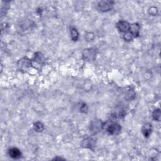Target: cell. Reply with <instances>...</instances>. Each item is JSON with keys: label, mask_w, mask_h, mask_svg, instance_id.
<instances>
[{"label": "cell", "mask_w": 161, "mask_h": 161, "mask_svg": "<svg viewBox=\"0 0 161 161\" xmlns=\"http://www.w3.org/2000/svg\"><path fill=\"white\" fill-rule=\"evenodd\" d=\"M71 39L73 41H77L79 38V33L76 28H72L71 29Z\"/></svg>", "instance_id": "cell-13"}, {"label": "cell", "mask_w": 161, "mask_h": 161, "mask_svg": "<svg viewBox=\"0 0 161 161\" xmlns=\"http://www.w3.org/2000/svg\"><path fill=\"white\" fill-rule=\"evenodd\" d=\"M94 34L92 33H91V32H89V33H87L86 34L85 36V39L88 40V41H92L94 39Z\"/></svg>", "instance_id": "cell-17"}, {"label": "cell", "mask_w": 161, "mask_h": 161, "mask_svg": "<svg viewBox=\"0 0 161 161\" xmlns=\"http://www.w3.org/2000/svg\"><path fill=\"white\" fill-rule=\"evenodd\" d=\"M17 66L20 71L25 72L28 71L30 68L32 66L31 60H30L28 57H25L18 60Z\"/></svg>", "instance_id": "cell-2"}, {"label": "cell", "mask_w": 161, "mask_h": 161, "mask_svg": "<svg viewBox=\"0 0 161 161\" xmlns=\"http://www.w3.org/2000/svg\"><path fill=\"white\" fill-rule=\"evenodd\" d=\"M130 24L126 21H120L117 23L116 26L118 30L121 32H128L129 30Z\"/></svg>", "instance_id": "cell-9"}, {"label": "cell", "mask_w": 161, "mask_h": 161, "mask_svg": "<svg viewBox=\"0 0 161 161\" xmlns=\"http://www.w3.org/2000/svg\"><path fill=\"white\" fill-rule=\"evenodd\" d=\"M149 12L150 15L155 16V15H156L157 14L158 10H157V8H155V7H151L149 9Z\"/></svg>", "instance_id": "cell-16"}, {"label": "cell", "mask_w": 161, "mask_h": 161, "mask_svg": "<svg viewBox=\"0 0 161 161\" xmlns=\"http://www.w3.org/2000/svg\"><path fill=\"white\" fill-rule=\"evenodd\" d=\"M140 26L139 24L135 23L130 25L128 31H129L130 33L132 34L133 37L135 38V37H139V34H140Z\"/></svg>", "instance_id": "cell-8"}, {"label": "cell", "mask_w": 161, "mask_h": 161, "mask_svg": "<svg viewBox=\"0 0 161 161\" xmlns=\"http://www.w3.org/2000/svg\"><path fill=\"white\" fill-rule=\"evenodd\" d=\"M103 127V124L99 120H94L92 121L90 125V130L94 133H97L100 131Z\"/></svg>", "instance_id": "cell-6"}, {"label": "cell", "mask_w": 161, "mask_h": 161, "mask_svg": "<svg viewBox=\"0 0 161 161\" xmlns=\"http://www.w3.org/2000/svg\"><path fill=\"white\" fill-rule=\"evenodd\" d=\"M34 128L36 132H41L44 130V125H43L42 123H41L40 121H37L34 125Z\"/></svg>", "instance_id": "cell-12"}, {"label": "cell", "mask_w": 161, "mask_h": 161, "mask_svg": "<svg viewBox=\"0 0 161 161\" xmlns=\"http://www.w3.org/2000/svg\"><path fill=\"white\" fill-rule=\"evenodd\" d=\"M107 130L110 135H116L121 132V126L117 123H111L108 126Z\"/></svg>", "instance_id": "cell-5"}, {"label": "cell", "mask_w": 161, "mask_h": 161, "mask_svg": "<svg viewBox=\"0 0 161 161\" xmlns=\"http://www.w3.org/2000/svg\"><path fill=\"white\" fill-rule=\"evenodd\" d=\"M45 59L44 55L40 52H37L35 54V55L31 60L32 66H34L37 69H40L44 66L45 64Z\"/></svg>", "instance_id": "cell-1"}, {"label": "cell", "mask_w": 161, "mask_h": 161, "mask_svg": "<svg viewBox=\"0 0 161 161\" xmlns=\"http://www.w3.org/2000/svg\"><path fill=\"white\" fill-rule=\"evenodd\" d=\"M96 145V140L93 138L88 137L85 139L82 142V146L84 148H87L91 150H94Z\"/></svg>", "instance_id": "cell-7"}, {"label": "cell", "mask_w": 161, "mask_h": 161, "mask_svg": "<svg viewBox=\"0 0 161 161\" xmlns=\"http://www.w3.org/2000/svg\"><path fill=\"white\" fill-rule=\"evenodd\" d=\"M113 2L110 1H103L98 2L97 5V8L103 12H106L111 10L113 8Z\"/></svg>", "instance_id": "cell-3"}, {"label": "cell", "mask_w": 161, "mask_h": 161, "mask_svg": "<svg viewBox=\"0 0 161 161\" xmlns=\"http://www.w3.org/2000/svg\"><path fill=\"white\" fill-rule=\"evenodd\" d=\"M88 110V107H87V105L86 103H83L80 107V111L81 113H87Z\"/></svg>", "instance_id": "cell-18"}, {"label": "cell", "mask_w": 161, "mask_h": 161, "mask_svg": "<svg viewBox=\"0 0 161 161\" xmlns=\"http://www.w3.org/2000/svg\"><path fill=\"white\" fill-rule=\"evenodd\" d=\"M152 132V125L149 123H146L143 126L142 128V133L145 137H149Z\"/></svg>", "instance_id": "cell-11"}, {"label": "cell", "mask_w": 161, "mask_h": 161, "mask_svg": "<svg viewBox=\"0 0 161 161\" xmlns=\"http://www.w3.org/2000/svg\"><path fill=\"white\" fill-rule=\"evenodd\" d=\"M8 154L9 155L15 159H20L21 157V153L20 152V150L17 149V148H12L9 150L8 151Z\"/></svg>", "instance_id": "cell-10"}, {"label": "cell", "mask_w": 161, "mask_h": 161, "mask_svg": "<svg viewBox=\"0 0 161 161\" xmlns=\"http://www.w3.org/2000/svg\"><path fill=\"white\" fill-rule=\"evenodd\" d=\"M96 55V50L94 48L84 49L83 52V57L86 60H92Z\"/></svg>", "instance_id": "cell-4"}, {"label": "cell", "mask_w": 161, "mask_h": 161, "mask_svg": "<svg viewBox=\"0 0 161 161\" xmlns=\"http://www.w3.org/2000/svg\"><path fill=\"white\" fill-rule=\"evenodd\" d=\"M134 39L132 34L130 33L129 31L126 32V34L124 35V39L126 41H131Z\"/></svg>", "instance_id": "cell-15"}, {"label": "cell", "mask_w": 161, "mask_h": 161, "mask_svg": "<svg viewBox=\"0 0 161 161\" xmlns=\"http://www.w3.org/2000/svg\"><path fill=\"white\" fill-rule=\"evenodd\" d=\"M152 118L154 120L159 121L160 120V109H156L154 110L152 113Z\"/></svg>", "instance_id": "cell-14"}]
</instances>
